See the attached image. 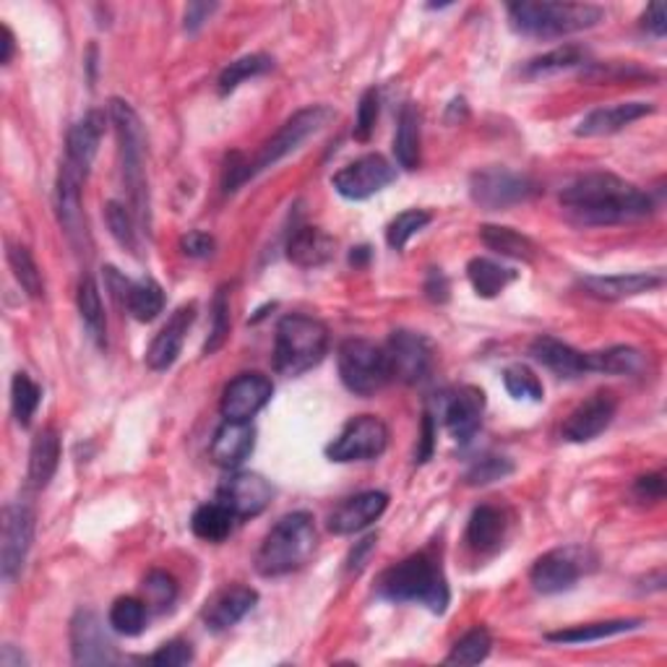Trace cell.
<instances>
[{
  "instance_id": "cell-31",
  "label": "cell",
  "mask_w": 667,
  "mask_h": 667,
  "mask_svg": "<svg viewBox=\"0 0 667 667\" xmlns=\"http://www.w3.org/2000/svg\"><path fill=\"white\" fill-rule=\"evenodd\" d=\"M60 465V438L52 428L34 435L30 448V482L34 488H47L56 478Z\"/></svg>"
},
{
  "instance_id": "cell-48",
  "label": "cell",
  "mask_w": 667,
  "mask_h": 667,
  "mask_svg": "<svg viewBox=\"0 0 667 667\" xmlns=\"http://www.w3.org/2000/svg\"><path fill=\"white\" fill-rule=\"evenodd\" d=\"M230 337V292L227 288H220L212 303V334H209L207 344H203V355H214L222 350V344Z\"/></svg>"
},
{
  "instance_id": "cell-7",
  "label": "cell",
  "mask_w": 667,
  "mask_h": 667,
  "mask_svg": "<svg viewBox=\"0 0 667 667\" xmlns=\"http://www.w3.org/2000/svg\"><path fill=\"white\" fill-rule=\"evenodd\" d=\"M337 367L347 391L358 394V397H373L391 381L386 350L367 339H347L339 344Z\"/></svg>"
},
{
  "instance_id": "cell-2",
  "label": "cell",
  "mask_w": 667,
  "mask_h": 667,
  "mask_svg": "<svg viewBox=\"0 0 667 667\" xmlns=\"http://www.w3.org/2000/svg\"><path fill=\"white\" fill-rule=\"evenodd\" d=\"M376 595L389 602L423 605L435 616H444L452 602L444 571L428 553H414L386 569L376 582Z\"/></svg>"
},
{
  "instance_id": "cell-50",
  "label": "cell",
  "mask_w": 667,
  "mask_h": 667,
  "mask_svg": "<svg viewBox=\"0 0 667 667\" xmlns=\"http://www.w3.org/2000/svg\"><path fill=\"white\" fill-rule=\"evenodd\" d=\"M105 220L107 227H110V235L118 241L122 248L136 250L139 248V241H136V224H133V214L128 212L126 207L118 201H110L105 207Z\"/></svg>"
},
{
  "instance_id": "cell-49",
  "label": "cell",
  "mask_w": 667,
  "mask_h": 667,
  "mask_svg": "<svg viewBox=\"0 0 667 667\" xmlns=\"http://www.w3.org/2000/svg\"><path fill=\"white\" fill-rule=\"evenodd\" d=\"M514 472V461L506 456H482L480 461H475L465 475V482L472 488L490 485V482L506 480Z\"/></svg>"
},
{
  "instance_id": "cell-59",
  "label": "cell",
  "mask_w": 667,
  "mask_h": 667,
  "mask_svg": "<svg viewBox=\"0 0 667 667\" xmlns=\"http://www.w3.org/2000/svg\"><path fill=\"white\" fill-rule=\"evenodd\" d=\"M425 295L431 297L433 303H446L448 301V279L441 269H431L425 282Z\"/></svg>"
},
{
  "instance_id": "cell-26",
  "label": "cell",
  "mask_w": 667,
  "mask_h": 667,
  "mask_svg": "<svg viewBox=\"0 0 667 667\" xmlns=\"http://www.w3.org/2000/svg\"><path fill=\"white\" fill-rule=\"evenodd\" d=\"M102 133H105V113L92 110L81 118L77 126L68 131L66 141V162L71 167H77L81 175H90L94 165V156L100 152Z\"/></svg>"
},
{
  "instance_id": "cell-20",
  "label": "cell",
  "mask_w": 667,
  "mask_h": 667,
  "mask_svg": "<svg viewBox=\"0 0 667 667\" xmlns=\"http://www.w3.org/2000/svg\"><path fill=\"white\" fill-rule=\"evenodd\" d=\"M582 566L574 558V550H550L535 561L529 571V582L540 595H561L576 587Z\"/></svg>"
},
{
  "instance_id": "cell-23",
  "label": "cell",
  "mask_w": 667,
  "mask_h": 667,
  "mask_svg": "<svg viewBox=\"0 0 667 667\" xmlns=\"http://www.w3.org/2000/svg\"><path fill=\"white\" fill-rule=\"evenodd\" d=\"M196 318V305L188 303L183 305L169 316V321L162 326L160 334L152 339L147 350V365L152 371H167L175 365V360L180 358L183 342H186V334Z\"/></svg>"
},
{
  "instance_id": "cell-6",
  "label": "cell",
  "mask_w": 667,
  "mask_h": 667,
  "mask_svg": "<svg viewBox=\"0 0 667 667\" xmlns=\"http://www.w3.org/2000/svg\"><path fill=\"white\" fill-rule=\"evenodd\" d=\"M326 352H329V329L318 318L292 313L277 324L274 367L279 376H303L321 363Z\"/></svg>"
},
{
  "instance_id": "cell-44",
  "label": "cell",
  "mask_w": 667,
  "mask_h": 667,
  "mask_svg": "<svg viewBox=\"0 0 667 667\" xmlns=\"http://www.w3.org/2000/svg\"><path fill=\"white\" fill-rule=\"evenodd\" d=\"M490 650H493V636H490L488 629L478 625L454 644V650L446 657V665H480L488 659Z\"/></svg>"
},
{
  "instance_id": "cell-42",
  "label": "cell",
  "mask_w": 667,
  "mask_h": 667,
  "mask_svg": "<svg viewBox=\"0 0 667 667\" xmlns=\"http://www.w3.org/2000/svg\"><path fill=\"white\" fill-rule=\"evenodd\" d=\"M147 616H149V605L139 597H118L113 602L110 616H107V623L115 634L120 636H139L141 631L147 629Z\"/></svg>"
},
{
  "instance_id": "cell-1",
  "label": "cell",
  "mask_w": 667,
  "mask_h": 667,
  "mask_svg": "<svg viewBox=\"0 0 667 667\" xmlns=\"http://www.w3.org/2000/svg\"><path fill=\"white\" fill-rule=\"evenodd\" d=\"M561 207L578 227H612L655 212L650 194L610 173H589L563 188Z\"/></svg>"
},
{
  "instance_id": "cell-54",
  "label": "cell",
  "mask_w": 667,
  "mask_h": 667,
  "mask_svg": "<svg viewBox=\"0 0 667 667\" xmlns=\"http://www.w3.org/2000/svg\"><path fill=\"white\" fill-rule=\"evenodd\" d=\"M214 248H217L214 237L201 233V230H190L188 235L180 237V250L188 258H209L214 254Z\"/></svg>"
},
{
  "instance_id": "cell-51",
  "label": "cell",
  "mask_w": 667,
  "mask_h": 667,
  "mask_svg": "<svg viewBox=\"0 0 667 667\" xmlns=\"http://www.w3.org/2000/svg\"><path fill=\"white\" fill-rule=\"evenodd\" d=\"M144 592H147V605L154 610H167L169 605L178 597V584L167 571H152L144 578Z\"/></svg>"
},
{
  "instance_id": "cell-61",
  "label": "cell",
  "mask_w": 667,
  "mask_h": 667,
  "mask_svg": "<svg viewBox=\"0 0 667 667\" xmlns=\"http://www.w3.org/2000/svg\"><path fill=\"white\" fill-rule=\"evenodd\" d=\"M13 50H16V43H13V34L9 26H0V66H9L13 58Z\"/></svg>"
},
{
  "instance_id": "cell-52",
  "label": "cell",
  "mask_w": 667,
  "mask_h": 667,
  "mask_svg": "<svg viewBox=\"0 0 667 667\" xmlns=\"http://www.w3.org/2000/svg\"><path fill=\"white\" fill-rule=\"evenodd\" d=\"M376 120H378V92L376 90H365L363 97H360V105H358L355 139L358 141L371 139L373 128H376Z\"/></svg>"
},
{
  "instance_id": "cell-55",
  "label": "cell",
  "mask_w": 667,
  "mask_h": 667,
  "mask_svg": "<svg viewBox=\"0 0 667 667\" xmlns=\"http://www.w3.org/2000/svg\"><path fill=\"white\" fill-rule=\"evenodd\" d=\"M634 493L642 501H659L665 495V478L663 475H644L636 480Z\"/></svg>"
},
{
  "instance_id": "cell-10",
  "label": "cell",
  "mask_w": 667,
  "mask_h": 667,
  "mask_svg": "<svg viewBox=\"0 0 667 667\" xmlns=\"http://www.w3.org/2000/svg\"><path fill=\"white\" fill-rule=\"evenodd\" d=\"M389 446V428L376 414H360L342 428V433L326 446V456L339 465L347 461L378 459Z\"/></svg>"
},
{
  "instance_id": "cell-33",
  "label": "cell",
  "mask_w": 667,
  "mask_h": 667,
  "mask_svg": "<svg viewBox=\"0 0 667 667\" xmlns=\"http://www.w3.org/2000/svg\"><path fill=\"white\" fill-rule=\"evenodd\" d=\"M589 373H608V376H639L646 367V358L636 347H608L600 352H587Z\"/></svg>"
},
{
  "instance_id": "cell-41",
  "label": "cell",
  "mask_w": 667,
  "mask_h": 667,
  "mask_svg": "<svg viewBox=\"0 0 667 667\" xmlns=\"http://www.w3.org/2000/svg\"><path fill=\"white\" fill-rule=\"evenodd\" d=\"M271 66H274V60H271L269 56H264V52H254V56L237 58L220 73L217 90H220L222 97H227V94H233L237 86L243 84V81L264 77V73L271 71Z\"/></svg>"
},
{
  "instance_id": "cell-38",
  "label": "cell",
  "mask_w": 667,
  "mask_h": 667,
  "mask_svg": "<svg viewBox=\"0 0 667 667\" xmlns=\"http://www.w3.org/2000/svg\"><path fill=\"white\" fill-rule=\"evenodd\" d=\"M77 303H79L81 321H84L86 331H90V337L94 339V342H97V347H105V344H107L105 305H102L100 288H97V282H94L92 277H84V279H81V282H79Z\"/></svg>"
},
{
  "instance_id": "cell-34",
  "label": "cell",
  "mask_w": 667,
  "mask_h": 667,
  "mask_svg": "<svg viewBox=\"0 0 667 667\" xmlns=\"http://www.w3.org/2000/svg\"><path fill=\"white\" fill-rule=\"evenodd\" d=\"M480 241L493 254L514 258V261L533 264L537 256V245L527 235L516 233L512 227H501V224H482Z\"/></svg>"
},
{
  "instance_id": "cell-19",
  "label": "cell",
  "mask_w": 667,
  "mask_h": 667,
  "mask_svg": "<svg viewBox=\"0 0 667 667\" xmlns=\"http://www.w3.org/2000/svg\"><path fill=\"white\" fill-rule=\"evenodd\" d=\"M485 414V394L478 386H461L448 394L444 405V425L459 444H469L480 431Z\"/></svg>"
},
{
  "instance_id": "cell-27",
  "label": "cell",
  "mask_w": 667,
  "mask_h": 667,
  "mask_svg": "<svg viewBox=\"0 0 667 667\" xmlns=\"http://www.w3.org/2000/svg\"><path fill=\"white\" fill-rule=\"evenodd\" d=\"M529 355L561 378H578L584 373H589L587 352H578L571 344L561 342V339L548 337V334H542V337H537L529 344Z\"/></svg>"
},
{
  "instance_id": "cell-45",
  "label": "cell",
  "mask_w": 667,
  "mask_h": 667,
  "mask_svg": "<svg viewBox=\"0 0 667 667\" xmlns=\"http://www.w3.org/2000/svg\"><path fill=\"white\" fill-rule=\"evenodd\" d=\"M39 401H43V389L26 373H16L11 381V410L19 425L30 428Z\"/></svg>"
},
{
  "instance_id": "cell-4",
  "label": "cell",
  "mask_w": 667,
  "mask_h": 667,
  "mask_svg": "<svg viewBox=\"0 0 667 667\" xmlns=\"http://www.w3.org/2000/svg\"><path fill=\"white\" fill-rule=\"evenodd\" d=\"M107 118H110L115 136H118V154H120V173L126 183L128 196H131L133 214L141 222H149V190H147V136L141 118L128 102L110 100L107 105Z\"/></svg>"
},
{
  "instance_id": "cell-8",
  "label": "cell",
  "mask_w": 667,
  "mask_h": 667,
  "mask_svg": "<svg viewBox=\"0 0 667 667\" xmlns=\"http://www.w3.org/2000/svg\"><path fill=\"white\" fill-rule=\"evenodd\" d=\"M540 194V186L522 173H512L506 167H485L472 173L469 178V196L480 209L503 212L516 203L533 201Z\"/></svg>"
},
{
  "instance_id": "cell-3",
  "label": "cell",
  "mask_w": 667,
  "mask_h": 667,
  "mask_svg": "<svg viewBox=\"0 0 667 667\" xmlns=\"http://www.w3.org/2000/svg\"><path fill=\"white\" fill-rule=\"evenodd\" d=\"M316 546L318 533L313 516L308 512H292L282 516L264 537L256 553V571L267 578L288 576L311 561Z\"/></svg>"
},
{
  "instance_id": "cell-60",
  "label": "cell",
  "mask_w": 667,
  "mask_h": 667,
  "mask_svg": "<svg viewBox=\"0 0 667 667\" xmlns=\"http://www.w3.org/2000/svg\"><path fill=\"white\" fill-rule=\"evenodd\" d=\"M373 548H376V537H373V535L365 537L363 542H358V548L350 553V561H347V569H350V571L363 569V558L371 553Z\"/></svg>"
},
{
  "instance_id": "cell-56",
  "label": "cell",
  "mask_w": 667,
  "mask_h": 667,
  "mask_svg": "<svg viewBox=\"0 0 667 667\" xmlns=\"http://www.w3.org/2000/svg\"><path fill=\"white\" fill-rule=\"evenodd\" d=\"M220 9L217 3H188L186 9V32H199L203 24L209 22V16Z\"/></svg>"
},
{
  "instance_id": "cell-29",
  "label": "cell",
  "mask_w": 667,
  "mask_h": 667,
  "mask_svg": "<svg viewBox=\"0 0 667 667\" xmlns=\"http://www.w3.org/2000/svg\"><path fill=\"white\" fill-rule=\"evenodd\" d=\"M506 514H503L499 506L482 503V506L475 508L472 516H469L465 540L469 550H475V553H495V550L503 546V540H506Z\"/></svg>"
},
{
  "instance_id": "cell-12",
  "label": "cell",
  "mask_w": 667,
  "mask_h": 667,
  "mask_svg": "<svg viewBox=\"0 0 667 667\" xmlns=\"http://www.w3.org/2000/svg\"><path fill=\"white\" fill-rule=\"evenodd\" d=\"M34 540V512L32 506L16 501L3 508V546H0V574L13 582L22 574L26 555Z\"/></svg>"
},
{
  "instance_id": "cell-17",
  "label": "cell",
  "mask_w": 667,
  "mask_h": 667,
  "mask_svg": "<svg viewBox=\"0 0 667 667\" xmlns=\"http://www.w3.org/2000/svg\"><path fill=\"white\" fill-rule=\"evenodd\" d=\"M84 175L68 162L60 165L58 183H56V212L58 222L63 227L68 241L73 248H84L86 243V220L84 207H81V186H84Z\"/></svg>"
},
{
  "instance_id": "cell-14",
  "label": "cell",
  "mask_w": 667,
  "mask_h": 667,
  "mask_svg": "<svg viewBox=\"0 0 667 667\" xmlns=\"http://www.w3.org/2000/svg\"><path fill=\"white\" fill-rule=\"evenodd\" d=\"M386 358H389L391 378H399L401 384H420L428 378L433 367V352L425 337L414 331H394L389 344L384 347Z\"/></svg>"
},
{
  "instance_id": "cell-18",
  "label": "cell",
  "mask_w": 667,
  "mask_h": 667,
  "mask_svg": "<svg viewBox=\"0 0 667 667\" xmlns=\"http://www.w3.org/2000/svg\"><path fill=\"white\" fill-rule=\"evenodd\" d=\"M616 412H618V401L612 394L608 391L592 394L587 401H582V405H578L566 418V423L561 428L563 441H569V444H587V441L597 438L602 431H608Z\"/></svg>"
},
{
  "instance_id": "cell-53",
  "label": "cell",
  "mask_w": 667,
  "mask_h": 667,
  "mask_svg": "<svg viewBox=\"0 0 667 667\" xmlns=\"http://www.w3.org/2000/svg\"><path fill=\"white\" fill-rule=\"evenodd\" d=\"M190 659H194V650H190V644L183 642V639H175V642L162 644L160 650L149 657V663L162 665V667H180V665H188Z\"/></svg>"
},
{
  "instance_id": "cell-16",
  "label": "cell",
  "mask_w": 667,
  "mask_h": 667,
  "mask_svg": "<svg viewBox=\"0 0 667 667\" xmlns=\"http://www.w3.org/2000/svg\"><path fill=\"white\" fill-rule=\"evenodd\" d=\"M271 495H274V490L256 472L230 475L217 490V501H222L237 519H254V516L267 512Z\"/></svg>"
},
{
  "instance_id": "cell-40",
  "label": "cell",
  "mask_w": 667,
  "mask_h": 667,
  "mask_svg": "<svg viewBox=\"0 0 667 667\" xmlns=\"http://www.w3.org/2000/svg\"><path fill=\"white\" fill-rule=\"evenodd\" d=\"M587 63V50L578 45H563L555 47V50L546 52V56L529 60L527 68H524V73H527L529 79H540V77H553V73L569 71V68L584 66Z\"/></svg>"
},
{
  "instance_id": "cell-22",
  "label": "cell",
  "mask_w": 667,
  "mask_h": 667,
  "mask_svg": "<svg viewBox=\"0 0 667 667\" xmlns=\"http://www.w3.org/2000/svg\"><path fill=\"white\" fill-rule=\"evenodd\" d=\"M663 282H665L663 274L636 271V274L582 277L578 279V288L587 292L589 297H597V301L616 303V301H625V297H636V295H644V292L663 288Z\"/></svg>"
},
{
  "instance_id": "cell-25",
  "label": "cell",
  "mask_w": 667,
  "mask_h": 667,
  "mask_svg": "<svg viewBox=\"0 0 667 667\" xmlns=\"http://www.w3.org/2000/svg\"><path fill=\"white\" fill-rule=\"evenodd\" d=\"M655 113V105L650 102H618L610 107H597L592 110L587 118L576 126V136L582 139H595V136H610L623 131L631 122L646 118V115Z\"/></svg>"
},
{
  "instance_id": "cell-32",
  "label": "cell",
  "mask_w": 667,
  "mask_h": 667,
  "mask_svg": "<svg viewBox=\"0 0 667 667\" xmlns=\"http://www.w3.org/2000/svg\"><path fill=\"white\" fill-rule=\"evenodd\" d=\"M642 625L644 621H639V618H629V621L582 623V625H571V629L550 631V634H546V639L553 644H592V642H602V639L610 636L629 634V631L642 629Z\"/></svg>"
},
{
  "instance_id": "cell-36",
  "label": "cell",
  "mask_w": 667,
  "mask_h": 667,
  "mask_svg": "<svg viewBox=\"0 0 667 667\" xmlns=\"http://www.w3.org/2000/svg\"><path fill=\"white\" fill-rule=\"evenodd\" d=\"M394 156H397L399 167H420V115L412 102H407L399 113L397 136H394Z\"/></svg>"
},
{
  "instance_id": "cell-28",
  "label": "cell",
  "mask_w": 667,
  "mask_h": 667,
  "mask_svg": "<svg viewBox=\"0 0 667 667\" xmlns=\"http://www.w3.org/2000/svg\"><path fill=\"white\" fill-rule=\"evenodd\" d=\"M256 446V431L250 423H235V420H224L217 428L214 441H212V459L214 465L224 469L241 467Z\"/></svg>"
},
{
  "instance_id": "cell-39",
  "label": "cell",
  "mask_w": 667,
  "mask_h": 667,
  "mask_svg": "<svg viewBox=\"0 0 667 667\" xmlns=\"http://www.w3.org/2000/svg\"><path fill=\"white\" fill-rule=\"evenodd\" d=\"M122 305H126L136 321L149 324L165 308V292H162L154 279H139V282H131V290H128L126 303Z\"/></svg>"
},
{
  "instance_id": "cell-11",
  "label": "cell",
  "mask_w": 667,
  "mask_h": 667,
  "mask_svg": "<svg viewBox=\"0 0 667 667\" xmlns=\"http://www.w3.org/2000/svg\"><path fill=\"white\" fill-rule=\"evenodd\" d=\"M394 180H397V167H391V162H386L381 154H365L339 169L331 178V186L344 199L365 201L391 186Z\"/></svg>"
},
{
  "instance_id": "cell-24",
  "label": "cell",
  "mask_w": 667,
  "mask_h": 667,
  "mask_svg": "<svg viewBox=\"0 0 667 667\" xmlns=\"http://www.w3.org/2000/svg\"><path fill=\"white\" fill-rule=\"evenodd\" d=\"M258 602V592L250 587H243V584H235V587L222 589L220 595H214L212 600L207 602L203 608V623H207L209 631H227L233 629L235 623H241L250 610L256 608Z\"/></svg>"
},
{
  "instance_id": "cell-47",
  "label": "cell",
  "mask_w": 667,
  "mask_h": 667,
  "mask_svg": "<svg viewBox=\"0 0 667 667\" xmlns=\"http://www.w3.org/2000/svg\"><path fill=\"white\" fill-rule=\"evenodd\" d=\"M428 224H431V214L423 212V209H407V212H401L391 220L389 230H386V243L394 250H401Z\"/></svg>"
},
{
  "instance_id": "cell-15",
  "label": "cell",
  "mask_w": 667,
  "mask_h": 667,
  "mask_svg": "<svg viewBox=\"0 0 667 667\" xmlns=\"http://www.w3.org/2000/svg\"><path fill=\"white\" fill-rule=\"evenodd\" d=\"M71 652L77 665H113L118 663V650L107 636L100 616L92 610H79L71 621Z\"/></svg>"
},
{
  "instance_id": "cell-21",
  "label": "cell",
  "mask_w": 667,
  "mask_h": 667,
  "mask_svg": "<svg viewBox=\"0 0 667 667\" xmlns=\"http://www.w3.org/2000/svg\"><path fill=\"white\" fill-rule=\"evenodd\" d=\"M389 506V495L384 490H365L352 495L329 516V529L334 535H355L381 519Z\"/></svg>"
},
{
  "instance_id": "cell-9",
  "label": "cell",
  "mask_w": 667,
  "mask_h": 667,
  "mask_svg": "<svg viewBox=\"0 0 667 667\" xmlns=\"http://www.w3.org/2000/svg\"><path fill=\"white\" fill-rule=\"evenodd\" d=\"M334 118H337V113L326 105H313V107H305V110H297L274 136H271L267 144L261 147L256 162L250 165V178L258 173H264V169L274 167L277 162H282L284 156L295 152V149H301L303 141H308L311 136L324 131V128L329 126Z\"/></svg>"
},
{
  "instance_id": "cell-13",
  "label": "cell",
  "mask_w": 667,
  "mask_h": 667,
  "mask_svg": "<svg viewBox=\"0 0 667 667\" xmlns=\"http://www.w3.org/2000/svg\"><path fill=\"white\" fill-rule=\"evenodd\" d=\"M274 384L264 373H241L227 384L222 394L220 410L224 420H235V423H250L258 412L271 401Z\"/></svg>"
},
{
  "instance_id": "cell-46",
  "label": "cell",
  "mask_w": 667,
  "mask_h": 667,
  "mask_svg": "<svg viewBox=\"0 0 667 667\" xmlns=\"http://www.w3.org/2000/svg\"><path fill=\"white\" fill-rule=\"evenodd\" d=\"M503 386H506V391L512 394L514 399L542 401V397H546L542 381L537 378V373L533 371V367H527L522 363L508 365L506 371H503Z\"/></svg>"
},
{
  "instance_id": "cell-43",
  "label": "cell",
  "mask_w": 667,
  "mask_h": 667,
  "mask_svg": "<svg viewBox=\"0 0 667 667\" xmlns=\"http://www.w3.org/2000/svg\"><path fill=\"white\" fill-rule=\"evenodd\" d=\"M9 267L13 271V277H16V282L22 284V290L26 295L34 297H43L45 295V279L43 271H39L37 261H34L30 248H24V245H11L9 248Z\"/></svg>"
},
{
  "instance_id": "cell-63",
  "label": "cell",
  "mask_w": 667,
  "mask_h": 667,
  "mask_svg": "<svg viewBox=\"0 0 667 667\" xmlns=\"http://www.w3.org/2000/svg\"><path fill=\"white\" fill-rule=\"evenodd\" d=\"M367 256H371V248H352V254H350V261L355 264V267H360V264H365L367 261Z\"/></svg>"
},
{
  "instance_id": "cell-35",
  "label": "cell",
  "mask_w": 667,
  "mask_h": 667,
  "mask_svg": "<svg viewBox=\"0 0 667 667\" xmlns=\"http://www.w3.org/2000/svg\"><path fill=\"white\" fill-rule=\"evenodd\" d=\"M235 522L237 516L222 501H212L196 508L194 516H190V529L203 542H222L233 533Z\"/></svg>"
},
{
  "instance_id": "cell-62",
  "label": "cell",
  "mask_w": 667,
  "mask_h": 667,
  "mask_svg": "<svg viewBox=\"0 0 667 667\" xmlns=\"http://www.w3.org/2000/svg\"><path fill=\"white\" fill-rule=\"evenodd\" d=\"M0 663H3L5 667H13V665L22 667V665L26 663V659H24V655H13V646H11V644H5V646H3V655H0Z\"/></svg>"
},
{
  "instance_id": "cell-37",
  "label": "cell",
  "mask_w": 667,
  "mask_h": 667,
  "mask_svg": "<svg viewBox=\"0 0 667 667\" xmlns=\"http://www.w3.org/2000/svg\"><path fill=\"white\" fill-rule=\"evenodd\" d=\"M467 279L480 297H495L516 279V271L490 258H472L467 264Z\"/></svg>"
},
{
  "instance_id": "cell-58",
  "label": "cell",
  "mask_w": 667,
  "mask_h": 667,
  "mask_svg": "<svg viewBox=\"0 0 667 667\" xmlns=\"http://www.w3.org/2000/svg\"><path fill=\"white\" fill-rule=\"evenodd\" d=\"M644 30L646 32H652L655 34V37H665V32H667V11H665V5L663 3H652L650 9L644 11Z\"/></svg>"
},
{
  "instance_id": "cell-5",
  "label": "cell",
  "mask_w": 667,
  "mask_h": 667,
  "mask_svg": "<svg viewBox=\"0 0 667 667\" xmlns=\"http://www.w3.org/2000/svg\"><path fill=\"white\" fill-rule=\"evenodd\" d=\"M506 11L514 32L535 39L569 37L605 19L600 5L592 3H512Z\"/></svg>"
},
{
  "instance_id": "cell-30",
  "label": "cell",
  "mask_w": 667,
  "mask_h": 667,
  "mask_svg": "<svg viewBox=\"0 0 667 667\" xmlns=\"http://www.w3.org/2000/svg\"><path fill=\"white\" fill-rule=\"evenodd\" d=\"M334 256V237L321 227H297L288 241V258L301 269H316L329 264Z\"/></svg>"
},
{
  "instance_id": "cell-57",
  "label": "cell",
  "mask_w": 667,
  "mask_h": 667,
  "mask_svg": "<svg viewBox=\"0 0 667 667\" xmlns=\"http://www.w3.org/2000/svg\"><path fill=\"white\" fill-rule=\"evenodd\" d=\"M433 446H435V423H433V414L425 412L423 438H420L418 452H414V461H418V465H425V461L433 456Z\"/></svg>"
}]
</instances>
